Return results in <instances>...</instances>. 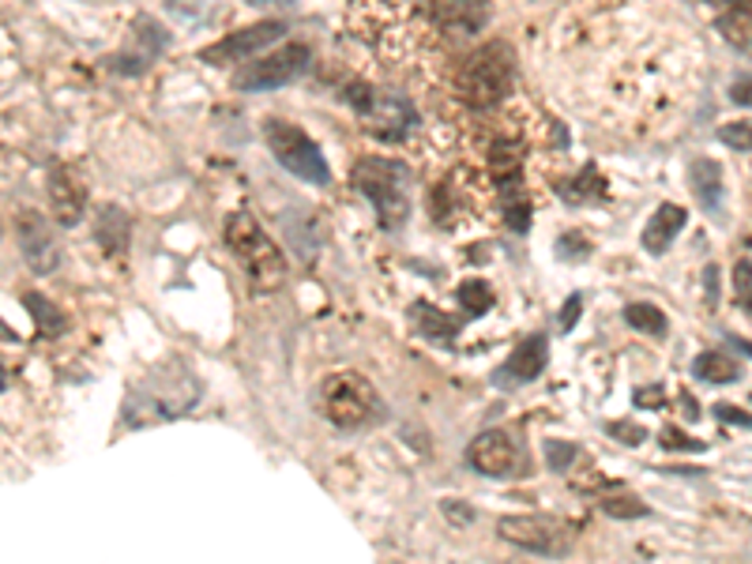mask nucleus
I'll return each instance as SVG.
<instances>
[{
    "label": "nucleus",
    "instance_id": "nucleus-3",
    "mask_svg": "<svg viewBox=\"0 0 752 564\" xmlns=\"http://www.w3.org/2000/svg\"><path fill=\"white\" fill-rule=\"evenodd\" d=\"M354 188L373 204L376 219L388 234H399L410 219V170L395 158H358L354 166Z\"/></svg>",
    "mask_w": 752,
    "mask_h": 564
},
{
    "label": "nucleus",
    "instance_id": "nucleus-20",
    "mask_svg": "<svg viewBox=\"0 0 752 564\" xmlns=\"http://www.w3.org/2000/svg\"><path fill=\"white\" fill-rule=\"evenodd\" d=\"M95 237L106 249V256H125L128 253V237H132V219L121 211L117 204L102 207L95 219Z\"/></svg>",
    "mask_w": 752,
    "mask_h": 564
},
{
    "label": "nucleus",
    "instance_id": "nucleus-1",
    "mask_svg": "<svg viewBox=\"0 0 752 564\" xmlns=\"http://www.w3.org/2000/svg\"><path fill=\"white\" fill-rule=\"evenodd\" d=\"M200 395H204L200 376L188 369L181 358H170L136 380V388L125 403V425L144 429V425L155 422H174L192 410L200 403Z\"/></svg>",
    "mask_w": 752,
    "mask_h": 564
},
{
    "label": "nucleus",
    "instance_id": "nucleus-23",
    "mask_svg": "<svg viewBox=\"0 0 752 564\" xmlns=\"http://www.w3.org/2000/svg\"><path fill=\"white\" fill-rule=\"evenodd\" d=\"M719 34L726 38L738 53H749V38H752V23H749V0H738V8H730L726 16L715 19Z\"/></svg>",
    "mask_w": 752,
    "mask_h": 564
},
{
    "label": "nucleus",
    "instance_id": "nucleus-7",
    "mask_svg": "<svg viewBox=\"0 0 752 564\" xmlns=\"http://www.w3.org/2000/svg\"><path fill=\"white\" fill-rule=\"evenodd\" d=\"M264 140L271 147V155L279 158V166H286L294 177H301V181L309 185H332V170H328V158L320 155V147L305 128L290 125V121H279V117H271V121H264Z\"/></svg>",
    "mask_w": 752,
    "mask_h": 564
},
{
    "label": "nucleus",
    "instance_id": "nucleus-31",
    "mask_svg": "<svg viewBox=\"0 0 752 564\" xmlns=\"http://www.w3.org/2000/svg\"><path fill=\"white\" fill-rule=\"evenodd\" d=\"M734 294H738L741 313L749 316V298H752V264L745 260V256H741L738 267H734Z\"/></svg>",
    "mask_w": 752,
    "mask_h": 564
},
{
    "label": "nucleus",
    "instance_id": "nucleus-6",
    "mask_svg": "<svg viewBox=\"0 0 752 564\" xmlns=\"http://www.w3.org/2000/svg\"><path fill=\"white\" fill-rule=\"evenodd\" d=\"M523 162H527V151L520 140H497L489 147V174L501 192V215L508 230L516 234L531 230V196L523 188Z\"/></svg>",
    "mask_w": 752,
    "mask_h": 564
},
{
    "label": "nucleus",
    "instance_id": "nucleus-22",
    "mask_svg": "<svg viewBox=\"0 0 752 564\" xmlns=\"http://www.w3.org/2000/svg\"><path fill=\"white\" fill-rule=\"evenodd\" d=\"M692 376L708 384H734L741 376V365L730 358L726 350H704L696 362H692Z\"/></svg>",
    "mask_w": 752,
    "mask_h": 564
},
{
    "label": "nucleus",
    "instance_id": "nucleus-38",
    "mask_svg": "<svg viewBox=\"0 0 752 564\" xmlns=\"http://www.w3.org/2000/svg\"><path fill=\"white\" fill-rule=\"evenodd\" d=\"M715 414H719L722 422H738V425H749V414L741 410V407H730V403H719V407H715Z\"/></svg>",
    "mask_w": 752,
    "mask_h": 564
},
{
    "label": "nucleus",
    "instance_id": "nucleus-37",
    "mask_svg": "<svg viewBox=\"0 0 752 564\" xmlns=\"http://www.w3.org/2000/svg\"><path fill=\"white\" fill-rule=\"evenodd\" d=\"M444 516H448L452 523H471L474 508H463V504H455V501H444Z\"/></svg>",
    "mask_w": 752,
    "mask_h": 564
},
{
    "label": "nucleus",
    "instance_id": "nucleus-28",
    "mask_svg": "<svg viewBox=\"0 0 752 564\" xmlns=\"http://www.w3.org/2000/svg\"><path fill=\"white\" fill-rule=\"evenodd\" d=\"M602 512L613 520H643L647 516V504H640L636 497H629V493H621V497H606L602 501Z\"/></svg>",
    "mask_w": 752,
    "mask_h": 564
},
{
    "label": "nucleus",
    "instance_id": "nucleus-43",
    "mask_svg": "<svg viewBox=\"0 0 752 564\" xmlns=\"http://www.w3.org/2000/svg\"><path fill=\"white\" fill-rule=\"evenodd\" d=\"M0 237H4V222H0Z\"/></svg>",
    "mask_w": 752,
    "mask_h": 564
},
{
    "label": "nucleus",
    "instance_id": "nucleus-35",
    "mask_svg": "<svg viewBox=\"0 0 752 564\" xmlns=\"http://www.w3.org/2000/svg\"><path fill=\"white\" fill-rule=\"evenodd\" d=\"M580 313H583V294L576 290V294H568V301L561 305V316H557V320H561V332H564V335H568L572 328H576Z\"/></svg>",
    "mask_w": 752,
    "mask_h": 564
},
{
    "label": "nucleus",
    "instance_id": "nucleus-32",
    "mask_svg": "<svg viewBox=\"0 0 752 564\" xmlns=\"http://www.w3.org/2000/svg\"><path fill=\"white\" fill-rule=\"evenodd\" d=\"M162 4H166V12H174L177 19H188V23H192V19L207 16V8H211L215 0H162Z\"/></svg>",
    "mask_w": 752,
    "mask_h": 564
},
{
    "label": "nucleus",
    "instance_id": "nucleus-33",
    "mask_svg": "<svg viewBox=\"0 0 752 564\" xmlns=\"http://www.w3.org/2000/svg\"><path fill=\"white\" fill-rule=\"evenodd\" d=\"M662 448H670V452H704L708 444L692 441V437H685V433H677L674 425H670V429H662Z\"/></svg>",
    "mask_w": 752,
    "mask_h": 564
},
{
    "label": "nucleus",
    "instance_id": "nucleus-34",
    "mask_svg": "<svg viewBox=\"0 0 752 564\" xmlns=\"http://www.w3.org/2000/svg\"><path fill=\"white\" fill-rule=\"evenodd\" d=\"M719 140L734 151H749V121H734V125H722L719 128Z\"/></svg>",
    "mask_w": 752,
    "mask_h": 564
},
{
    "label": "nucleus",
    "instance_id": "nucleus-10",
    "mask_svg": "<svg viewBox=\"0 0 752 564\" xmlns=\"http://www.w3.org/2000/svg\"><path fill=\"white\" fill-rule=\"evenodd\" d=\"M343 98L365 117V121H373L376 136L388 144H403L410 128L418 125V113L410 110L407 98L395 91H373V87H365V83H354V87H346Z\"/></svg>",
    "mask_w": 752,
    "mask_h": 564
},
{
    "label": "nucleus",
    "instance_id": "nucleus-39",
    "mask_svg": "<svg viewBox=\"0 0 752 564\" xmlns=\"http://www.w3.org/2000/svg\"><path fill=\"white\" fill-rule=\"evenodd\" d=\"M730 95H734V102L741 106V110H745V106H749V76H741Z\"/></svg>",
    "mask_w": 752,
    "mask_h": 564
},
{
    "label": "nucleus",
    "instance_id": "nucleus-4",
    "mask_svg": "<svg viewBox=\"0 0 752 564\" xmlns=\"http://www.w3.org/2000/svg\"><path fill=\"white\" fill-rule=\"evenodd\" d=\"M512 83H516V49L508 42H486L463 65L459 95L474 110H493L512 95Z\"/></svg>",
    "mask_w": 752,
    "mask_h": 564
},
{
    "label": "nucleus",
    "instance_id": "nucleus-40",
    "mask_svg": "<svg viewBox=\"0 0 752 564\" xmlns=\"http://www.w3.org/2000/svg\"><path fill=\"white\" fill-rule=\"evenodd\" d=\"M4 384H8V373H4V365H0V392H4Z\"/></svg>",
    "mask_w": 752,
    "mask_h": 564
},
{
    "label": "nucleus",
    "instance_id": "nucleus-16",
    "mask_svg": "<svg viewBox=\"0 0 752 564\" xmlns=\"http://www.w3.org/2000/svg\"><path fill=\"white\" fill-rule=\"evenodd\" d=\"M132 34H136V46H128L125 53H117V57H110V61H106V65L113 68V72H121V76H140V72H147V68L158 61V53H162V49L170 46V34H166L151 16H136Z\"/></svg>",
    "mask_w": 752,
    "mask_h": 564
},
{
    "label": "nucleus",
    "instance_id": "nucleus-42",
    "mask_svg": "<svg viewBox=\"0 0 752 564\" xmlns=\"http://www.w3.org/2000/svg\"><path fill=\"white\" fill-rule=\"evenodd\" d=\"M253 4H267V0H253Z\"/></svg>",
    "mask_w": 752,
    "mask_h": 564
},
{
    "label": "nucleus",
    "instance_id": "nucleus-24",
    "mask_svg": "<svg viewBox=\"0 0 752 564\" xmlns=\"http://www.w3.org/2000/svg\"><path fill=\"white\" fill-rule=\"evenodd\" d=\"M625 324H629V328L643 332V335H651V339H662V335L670 332L666 313H662L659 305H651V301H632V305H625Z\"/></svg>",
    "mask_w": 752,
    "mask_h": 564
},
{
    "label": "nucleus",
    "instance_id": "nucleus-19",
    "mask_svg": "<svg viewBox=\"0 0 752 564\" xmlns=\"http://www.w3.org/2000/svg\"><path fill=\"white\" fill-rule=\"evenodd\" d=\"M410 320L414 328H418L425 339L437 343V346H455V339H459L463 324L467 320H455V316H448L444 309H437V305L429 301H414L410 305Z\"/></svg>",
    "mask_w": 752,
    "mask_h": 564
},
{
    "label": "nucleus",
    "instance_id": "nucleus-14",
    "mask_svg": "<svg viewBox=\"0 0 752 564\" xmlns=\"http://www.w3.org/2000/svg\"><path fill=\"white\" fill-rule=\"evenodd\" d=\"M550 365V339L546 335H531V339H523L516 350L504 358L501 369H493V388L501 392H512V388H523V384L538 380L542 373H546Z\"/></svg>",
    "mask_w": 752,
    "mask_h": 564
},
{
    "label": "nucleus",
    "instance_id": "nucleus-18",
    "mask_svg": "<svg viewBox=\"0 0 752 564\" xmlns=\"http://www.w3.org/2000/svg\"><path fill=\"white\" fill-rule=\"evenodd\" d=\"M433 16L441 27H452L459 34H478L489 23L486 0H433Z\"/></svg>",
    "mask_w": 752,
    "mask_h": 564
},
{
    "label": "nucleus",
    "instance_id": "nucleus-5",
    "mask_svg": "<svg viewBox=\"0 0 752 564\" xmlns=\"http://www.w3.org/2000/svg\"><path fill=\"white\" fill-rule=\"evenodd\" d=\"M316 403H320L324 418H328L335 429H346V433L365 429V425L384 418V403L380 395H376V388L362 373H350V369L324 376Z\"/></svg>",
    "mask_w": 752,
    "mask_h": 564
},
{
    "label": "nucleus",
    "instance_id": "nucleus-15",
    "mask_svg": "<svg viewBox=\"0 0 752 564\" xmlns=\"http://www.w3.org/2000/svg\"><path fill=\"white\" fill-rule=\"evenodd\" d=\"M49 211L61 226H76L87 215V181L76 166L57 162L49 170Z\"/></svg>",
    "mask_w": 752,
    "mask_h": 564
},
{
    "label": "nucleus",
    "instance_id": "nucleus-27",
    "mask_svg": "<svg viewBox=\"0 0 752 564\" xmlns=\"http://www.w3.org/2000/svg\"><path fill=\"white\" fill-rule=\"evenodd\" d=\"M561 192H564V200L568 204H587L591 196H606V181H602V174L595 170V166H583V170L576 174V181H564L561 185Z\"/></svg>",
    "mask_w": 752,
    "mask_h": 564
},
{
    "label": "nucleus",
    "instance_id": "nucleus-36",
    "mask_svg": "<svg viewBox=\"0 0 752 564\" xmlns=\"http://www.w3.org/2000/svg\"><path fill=\"white\" fill-rule=\"evenodd\" d=\"M606 433H610V437H621L625 444H643V441H647V433H643L640 425H632V422H610Z\"/></svg>",
    "mask_w": 752,
    "mask_h": 564
},
{
    "label": "nucleus",
    "instance_id": "nucleus-21",
    "mask_svg": "<svg viewBox=\"0 0 752 564\" xmlns=\"http://www.w3.org/2000/svg\"><path fill=\"white\" fill-rule=\"evenodd\" d=\"M689 185H692V196H696L708 211H719L722 207V166L715 158H692Z\"/></svg>",
    "mask_w": 752,
    "mask_h": 564
},
{
    "label": "nucleus",
    "instance_id": "nucleus-26",
    "mask_svg": "<svg viewBox=\"0 0 752 564\" xmlns=\"http://www.w3.org/2000/svg\"><path fill=\"white\" fill-rule=\"evenodd\" d=\"M23 305L31 309V316H34V324H38V332L42 335H65V328H68V316L57 309L53 301H46L42 294H23Z\"/></svg>",
    "mask_w": 752,
    "mask_h": 564
},
{
    "label": "nucleus",
    "instance_id": "nucleus-11",
    "mask_svg": "<svg viewBox=\"0 0 752 564\" xmlns=\"http://www.w3.org/2000/svg\"><path fill=\"white\" fill-rule=\"evenodd\" d=\"M467 463L486 478L512 482V478H527L531 474V452L512 437L508 429H486L471 441Z\"/></svg>",
    "mask_w": 752,
    "mask_h": 564
},
{
    "label": "nucleus",
    "instance_id": "nucleus-2",
    "mask_svg": "<svg viewBox=\"0 0 752 564\" xmlns=\"http://www.w3.org/2000/svg\"><path fill=\"white\" fill-rule=\"evenodd\" d=\"M222 241L234 253V260L241 264V271L249 275L253 294H275L290 275L283 249L267 237V230L249 211H234L222 222Z\"/></svg>",
    "mask_w": 752,
    "mask_h": 564
},
{
    "label": "nucleus",
    "instance_id": "nucleus-41",
    "mask_svg": "<svg viewBox=\"0 0 752 564\" xmlns=\"http://www.w3.org/2000/svg\"><path fill=\"white\" fill-rule=\"evenodd\" d=\"M704 4H711V8H722V4H730V0H704Z\"/></svg>",
    "mask_w": 752,
    "mask_h": 564
},
{
    "label": "nucleus",
    "instance_id": "nucleus-25",
    "mask_svg": "<svg viewBox=\"0 0 752 564\" xmlns=\"http://www.w3.org/2000/svg\"><path fill=\"white\" fill-rule=\"evenodd\" d=\"M455 298H459V305H463V316H467V320H474V316H486V313L493 309L497 294H493V286H489V283L471 279V283H459Z\"/></svg>",
    "mask_w": 752,
    "mask_h": 564
},
{
    "label": "nucleus",
    "instance_id": "nucleus-12",
    "mask_svg": "<svg viewBox=\"0 0 752 564\" xmlns=\"http://www.w3.org/2000/svg\"><path fill=\"white\" fill-rule=\"evenodd\" d=\"M16 241L34 275H53L65 260L61 237H57L53 226L46 222V215H38V211H23L16 219Z\"/></svg>",
    "mask_w": 752,
    "mask_h": 564
},
{
    "label": "nucleus",
    "instance_id": "nucleus-13",
    "mask_svg": "<svg viewBox=\"0 0 752 564\" xmlns=\"http://www.w3.org/2000/svg\"><path fill=\"white\" fill-rule=\"evenodd\" d=\"M286 19H260V23L245 27V31H234L219 38L215 46L200 49L204 65H230V61H245V57H256V49L275 46L279 38H286Z\"/></svg>",
    "mask_w": 752,
    "mask_h": 564
},
{
    "label": "nucleus",
    "instance_id": "nucleus-9",
    "mask_svg": "<svg viewBox=\"0 0 752 564\" xmlns=\"http://www.w3.org/2000/svg\"><path fill=\"white\" fill-rule=\"evenodd\" d=\"M501 538L512 542L516 550L538 553V557H564L576 546V527L568 520L542 516V512H527V516H504L497 523Z\"/></svg>",
    "mask_w": 752,
    "mask_h": 564
},
{
    "label": "nucleus",
    "instance_id": "nucleus-8",
    "mask_svg": "<svg viewBox=\"0 0 752 564\" xmlns=\"http://www.w3.org/2000/svg\"><path fill=\"white\" fill-rule=\"evenodd\" d=\"M313 65V49L305 42H286L279 49H271V53L256 57L245 68H237L234 76V91L241 95H256V91H279V87L294 83L298 76L309 72Z\"/></svg>",
    "mask_w": 752,
    "mask_h": 564
},
{
    "label": "nucleus",
    "instance_id": "nucleus-30",
    "mask_svg": "<svg viewBox=\"0 0 752 564\" xmlns=\"http://www.w3.org/2000/svg\"><path fill=\"white\" fill-rule=\"evenodd\" d=\"M576 459H580L576 444H568V441H546V463H550V471H568Z\"/></svg>",
    "mask_w": 752,
    "mask_h": 564
},
{
    "label": "nucleus",
    "instance_id": "nucleus-29",
    "mask_svg": "<svg viewBox=\"0 0 752 564\" xmlns=\"http://www.w3.org/2000/svg\"><path fill=\"white\" fill-rule=\"evenodd\" d=\"M557 256H561V260H568V264L587 260V256H591V241L580 230H564L557 237Z\"/></svg>",
    "mask_w": 752,
    "mask_h": 564
},
{
    "label": "nucleus",
    "instance_id": "nucleus-17",
    "mask_svg": "<svg viewBox=\"0 0 752 564\" xmlns=\"http://www.w3.org/2000/svg\"><path fill=\"white\" fill-rule=\"evenodd\" d=\"M685 222H689V211L681 204H659L655 215H651L647 226H643L640 245L651 256H666L670 245L677 241V234L685 230Z\"/></svg>",
    "mask_w": 752,
    "mask_h": 564
}]
</instances>
